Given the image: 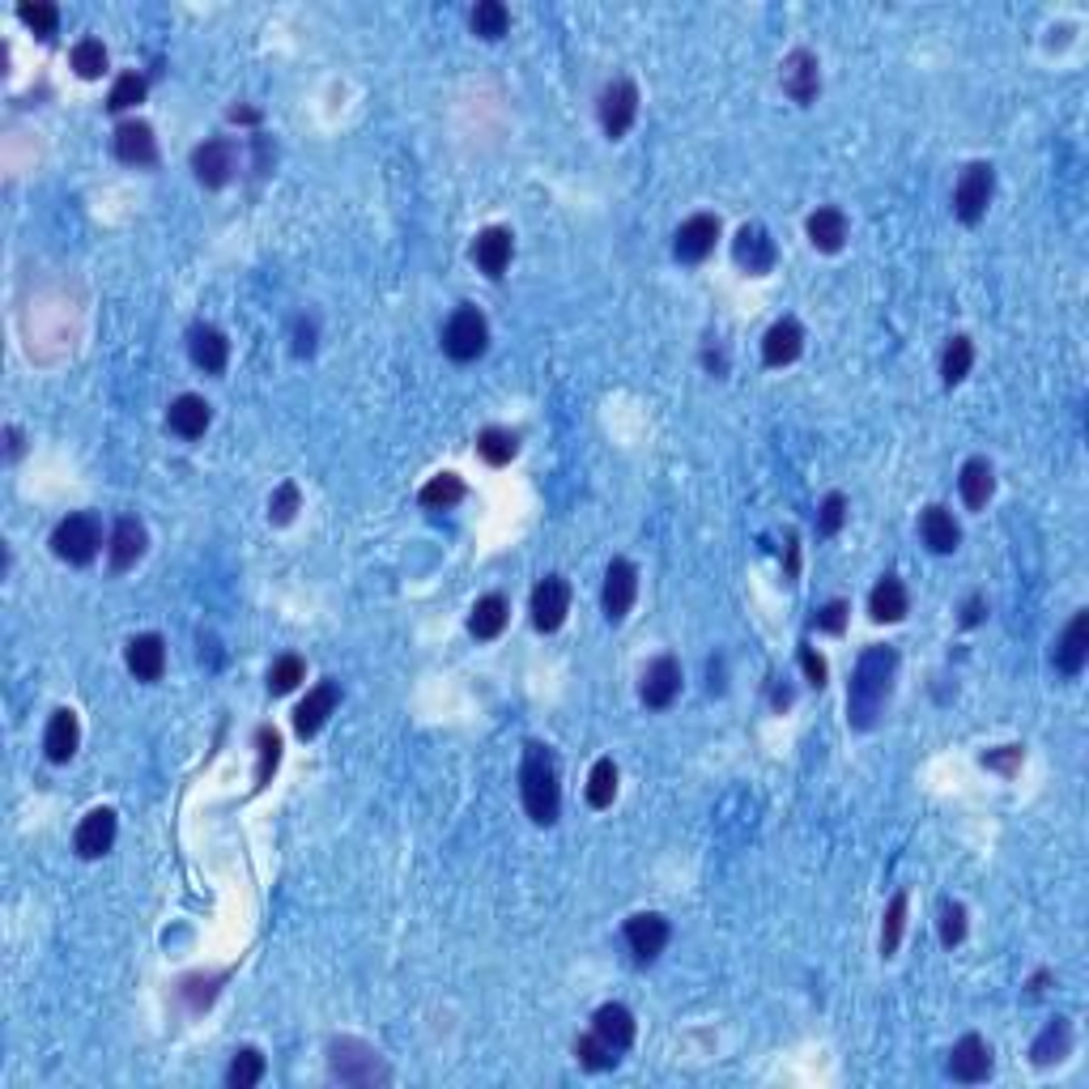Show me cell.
<instances>
[{
  "label": "cell",
  "mask_w": 1089,
  "mask_h": 1089,
  "mask_svg": "<svg viewBox=\"0 0 1089 1089\" xmlns=\"http://www.w3.org/2000/svg\"><path fill=\"white\" fill-rule=\"evenodd\" d=\"M256 749H260V762H256V788H264L268 779H273V770H277V762H282V737L264 724V728H256Z\"/></svg>",
  "instance_id": "43"
},
{
  "label": "cell",
  "mask_w": 1089,
  "mask_h": 1089,
  "mask_svg": "<svg viewBox=\"0 0 1089 1089\" xmlns=\"http://www.w3.org/2000/svg\"><path fill=\"white\" fill-rule=\"evenodd\" d=\"M898 669V651L894 647H868L856 664L851 676V690H847V711H851V724L856 728H872L877 715L890 703V685H894Z\"/></svg>",
  "instance_id": "1"
},
{
  "label": "cell",
  "mask_w": 1089,
  "mask_h": 1089,
  "mask_svg": "<svg viewBox=\"0 0 1089 1089\" xmlns=\"http://www.w3.org/2000/svg\"><path fill=\"white\" fill-rule=\"evenodd\" d=\"M949 1077L961 1081V1086H979L992 1077V1047L979 1038V1034H966L954 1043L949 1052Z\"/></svg>",
  "instance_id": "10"
},
{
  "label": "cell",
  "mask_w": 1089,
  "mask_h": 1089,
  "mask_svg": "<svg viewBox=\"0 0 1089 1089\" xmlns=\"http://www.w3.org/2000/svg\"><path fill=\"white\" fill-rule=\"evenodd\" d=\"M961 941H966V906L961 902H945L941 906V945L954 949Z\"/></svg>",
  "instance_id": "49"
},
{
  "label": "cell",
  "mask_w": 1089,
  "mask_h": 1089,
  "mask_svg": "<svg viewBox=\"0 0 1089 1089\" xmlns=\"http://www.w3.org/2000/svg\"><path fill=\"white\" fill-rule=\"evenodd\" d=\"M421 507H430V512H448V507H455L460 498H464V481L455 477V473H439L435 481H426L421 485Z\"/></svg>",
  "instance_id": "36"
},
{
  "label": "cell",
  "mask_w": 1089,
  "mask_h": 1089,
  "mask_svg": "<svg viewBox=\"0 0 1089 1089\" xmlns=\"http://www.w3.org/2000/svg\"><path fill=\"white\" fill-rule=\"evenodd\" d=\"M1068 1047H1072V1030H1068V1022L1064 1018H1056V1022L1047 1025L1038 1038H1034V1047H1030V1056H1034V1064L1038 1068H1047V1064H1056V1059H1064L1068 1056Z\"/></svg>",
  "instance_id": "34"
},
{
  "label": "cell",
  "mask_w": 1089,
  "mask_h": 1089,
  "mask_svg": "<svg viewBox=\"0 0 1089 1089\" xmlns=\"http://www.w3.org/2000/svg\"><path fill=\"white\" fill-rule=\"evenodd\" d=\"M512 252H515V234L507 226H490V230H481L477 243H473V260H477V268L485 277H503L507 273V264H512Z\"/></svg>",
  "instance_id": "19"
},
{
  "label": "cell",
  "mask_w": 1089,
  "mask_h": 1089,
  "mask_svg": "<svg viewBox=\"0 0 1089 1089\" xmlns=\"http://www.w3.org/2000/svg\"><path fill=\"white\" fill-rule=\"evenodd\" d=\"M124 660H129L136 681H158L166 673V642L158 635H136L129 642V651H124Z\"/></svg>",
  "instance_id": "24"
},
{
  "label": "cell",
  "mask_w": 1089,
  "mask_h": 1089,
  "mask_svg": "<svg viewBox=\"0 0 1089 1089\" xmlns=\"http://www.w3.org/2000/svg\"><path fill=\"white\" fill-rule=\"evenodd\" d=\"M116 154L124 162H154L158 158V141H154V129L145 120H124L116 129Z\"/></svg>",
  "instance_id": "29"
},
{
  "label": "cell",
  "mask_w": 1089,
  "mask_h": 1089,
  "mask_svg": "<svg viewBox=\"0 0 1089 1089\" xmlns=\"http://www.w3.org/2000/svg\"><path fill=\"white\" fill-rule=\"evenodd\" d=\"M774 260H779V252H774V239L767 234V226H740V234H737L740 268H749L754 277H762V273L774 268Z\"/></svg>",
  "instance_id": "21"
},
{
  "label": "cell",
  "mask_w": 1089,
  "mask_h": 1089,
  "mask_svg": "<svg viewBox=\"0 0 1089 1089\" xmlns=\"http://www.w3.org/2000/svg\"><path fill=\"white\" fill-rule=\"evenodd\" d=\"M958 490H961V503L970 507V512H983L988 507V498H992V490H996V473H992V464L988 460H966L961 464V477H958Z\"/></svg>",
  "instance_id": "27"
},
{
  "label": "cell",
  "mask_w": 1089,
  "mask_h": 1089,
  "mask_svg": "<svg viewBox=\"0 0 1089 1089\" xmlns=\"http://www.w3.org/2000/svg\"><path fill=\"white\" fill-rule=\"evenodd\" d=\"M635 596H639V571H635V562L613 558L609 571H605V617L622 622L626 613L635 609Z\"/></svg>",
  "instance_id": "11"
},
{
  "label": "cell",
  "mask_w": 1089,
  "mask_h": 1089,
  "mask_svg": "<svg viewBox=\"0 0 1089 1089\" xmlns=\"http://www.w3.org/2000/svg\"><path fill=\"white\" fill-rule=\"evenodd\" d=\"M902 928H906V894L890 898V911H886V928H881V954L894 958L898 945H902Z\"/></svg>",
  "instance_id": "44"
},
{
  "label": "cell",
  "mask_w": 1089,
  "mask_h": 1089,
  "mask_svg": "<svg viewBox=\"0 0 1089 1089\" xmlns=\"http://www.w3.org/2000/svg\"><path fill=\"white\" fill-rule=\"evenodd\" d=\"M1052 660H1056V669L1064 676H1077L1086 669V660H1089V613L1086 609L1072 613V622H1068V630L1059 635Z\"/></svg>",
  "instance_id": "15"
},
{
  "label": "cell",
  "mask_w": 1089,
  "mask_h": 1089,
  "mask_svg": "<svg viewBox=\"0 0 1089 1089\" xmlns=\"http://www.w3.org/2000/svg\"><path fill=\"white\" fill-rule=\"evenodd\" d=\"M843 626H847V605H843V601H831L826 609L817 613V630H826V635H843Z\"/></svg>",
  "instance_id": "52"
},
{
  "label": "cell",
  "mask_w": 1089,
  "mask_h": 1089,
  "mask_svg": "<svg viewBox=\"0 0 1089 1089\" xmlns=\"http://www.w3.org/2000/svg\"><path fill=\"white\" fill-rule=\"evenodd\" d=\"M188 353H193V362L205 375H222L226 362H230V341H226L222 328L196 323L193 332H188Z\"/></svg>",
  "instance_id": "17"
},
{
  "label": "cell",
  "mask_w": 1089,
  "mask_h": 1089,
  "mask_svg": "<svg viewBox=\"0 0 1089 1089\" xmlns=\"http://www.w3.org/2000/svg\"><path fill=\"white\" fill-rule=\"evenodd\" d=\"M970 362H975V345H970V337H954L945 353H941V380L954 387L961 384L966 375H970Z\"/></svg>",
  "instance_id": "37"
},
{
  "label": "cell",
  "mask_w": 1089,
  "mask_h": 1089,
  "mask_svg": "<svg viewBox=\"0 0 1089 1089\" xmlns=\"http://www.w3.org/2000/svg\"><path fill=\"white\" fill-rule=\"evenodd\" d=\"M571 613V583L562 575H544L537 587H532V626L553 635Z\"/></svg>",
  "instance_id": "8"
},
{
  "label": "cell",
  "mask_w": 1089,
  "mask_h": 1089,
  "mask_svg": "<svg viewBox=\"0 0 1089 1089\" xmlns=\"http://www.w3.org/2000/svg\"><path fill=\"white\" fill-rule=\"evenodd\" d=\"M809 239H813L817 252H838L847 243V218H843V209H834V205L817 209L809 218Z\"/></svg>",
  "instance_id": "33"
},
{
  "label": "cell",
  "mask_w": 1089,
  "mask_h": 1089,
  "mask_svg": "<svg viewBox=\"0 0 1089 1089\" xmlns=\"http://www.w3.org/2000/svg\"><path fill=\"white\" fill-rule=\"evenodd\" d=\"M77 745H81V724H77V711H52V719H47V733H43V749H47V758L52 762H68L73 754H77Z\"/></svg>",
  "instance_id": "23"
},
{
  "label": "cell",
  "mask_w": 1089,
  "mask_h": 1089,
  "mask_svg": "<svg viewBox=\"0 0 1089 1089\" xmlns=\"http://www.w3.org/2000/svg\"><path fill=\"white\" fill-rule=\"evenodd\" d=\"M979 617H983V601H970V605H966V617H961V622H966V626H975Z\"/></svg>",
  "instance_id": "55"
},
{
  "label": "cell",
  "mask_w": 1089,
  "mask_h": 1089,
  "mask_svg": "<svg viewBox=\"0 0 1089 1089\" xmlns=\"http://www.w3.org/2000/svg\"><path fill=\"white\" fill-rule=\"evenodd\" d=\"M613 796H617V767H613V758H601L592 774H587V804L592 809H609Z\"/></svg>",
  "instance_id": "39"
},
{
  "label": "cell",
  "mask_w": 1089,
  "mask_h": 1089,
  "mask_svg": "<svg viewBox=\"0 0 1089 1089\" xmlns=\"http://www.w3.org/2000/svg\"><path fill=\"white\" fill-rule=\"evenodd\" d=\"M920 532H924V544H928L932 553H954L961 541L954 515H949V507H941V503L920 515Z\"/></svg>",
  "instance_id": "30"
},
{
  "label": "cell",
  "mask_w": 1089,
  "mask_h": 1089,
  "mask_svg": "<svg viewBox=\"0 0 1089 1089\" xmlns=\"http://www.w3.org/2000/svg\"><path fill=\"white\" fill-rule=\"evenodd\" d=\"M801 664H804V673H809V681L822 690V685H826V660H822L813 647H801Z\"/></svg>",
  "instance_id": "53"
},
{
  "label": "cell",
  "mask_w": 1089,
  "mask_h": 1089,
  "mask_svg": "<svg viewBox=\"0 0 1089 1089\" xmlns=\"http://www.w3.org/2000/svg\"><path fill=\"white\" fill-rule=\"evenodd\" d=\"M906 609H911V601H906V587H902V579L898 575H886L877 587H872V596H868L872 622H902Z\"/></svg>",
  "instance_id": "31"
},
{
  "label": "cell",
  "mask_w": 1089,
  "mask_h": 1089,
  "mask_svg": "<svg viewBox=\"0 0 1089 1089\" xmlns=\"http://www.w3.org/2000/svg\"><path fill=\"white\" fill-rule=\"evenodd\" d=\"M639 694H642V703L651 706V711L673 706V698L681 694V664H676L673 656H660V660H651V664H647Z\"/></svg>",
  "instance_id": "14"
},
{
  "label": "cell",
  "mask_w": 1089,
  "mask_h": 1089,
  "mask_svg": "<svg viewBox=\"0 0 1089 1089\" xmlns=\"http://www.w3.org/2000/svg\"><path fill=\"white\" fill-rule=\"evenodd\" d=\"M715 239H719V218L694 213V218H685V222L676 226L673 256L681 260V264H703V260L715 252Z\"/></svg>",
  "instance_id": "9"
},
{
  "label": "cell",
  "mask_w": 1089,
  "mask_h": 1089,
  "mask_svg": "<svg viewBox=\"0 0 1089 1089\" xmlns=\"http://www.w3.org/2000/svg\"><path fill=\"white\" fill-rule=\"evenodd\" d=\"M843 519H847V498L843 494H826V503H822V519H817V528L834 537L838 528H843Z\"/></svg>",
  "instance_id": "50"
},
{
  "label": "cell",
  "mask_w": 1089,
  "mask_h": 1089,
  "mask_svg": "<svg viewBox=\"0 0 1089 1089\" xmlns=\"http://www.w3.org/2000/svg\"><path fill=\"white\" fill-rule=\"evenodd\" d=\"M575 1059L583 1064V1068H592V1072H605V1068H613L617 1064V1052H613L609 1043L592 1030V1034H583V1038H575Z\"/></svg>",
  "instance_id": "41"
},
{
  "label": "cell",
  "mask_w": 1089,
  "mask_h": 1089,
  "mask_svg": "<svg viewBox=\"0 0 1089 1089\" xmlns=\"http://www.w3.org/2000/svg\"><path fill=\"white\" fill-rule=\"evenodd\" d=\"M519 792H524V809L537 826H553L558 809H562V792H558V762L549 754V745L528 740L524 745V767H519Z\"/></svg>",
  "instance_id": "2"
},
{
  "label": "cell",
  "mask_w": 1089,
  "mask_h": 1089,
  "mask_svg": "<svg viewBox=\"0 0 1089 1089\" xmlns=\"http://www.w3.org/2000/svg\"><path fill=\"white\" fill-rule=\"evenodd\" d=\"M341 703V690H337V681H320L302 703L294 711V728H298V737H316L323 724H328V715L337 711Z\"/></svg>",
  "instance_id": "18"
},
{
  "label": "cell",
  "mask_w": 1089,
  "mask_h": 1089,
  "mask_svg": "<svg viewBox=\"0 0 1089 1089\" xmlns=\"http://www.w3.org/2000/svg\"><path fill=\"white\" fill-rule=\"evenodd\" d=\"M592 1030L609 1043L613 1052H626L635 1043V1013L626 1004H601L596 1018H592Z\"/></svg>",
  "instance_id": "26"
},
{
  "label": "cell",
  "mask_w": 1089,
  "mask_h": 1089,
  "mask_svg": "<svg viewBox=\"0 0 1089 1089\" xmlns=\"http://www.w3.org/2000/svg\"><path fill=\"white\" fill-rule=\"evenodd\" d=\"M316 350V328L311 323H298V341H294V353H311Z\"/></svg>",
  "instance_id": "54"
},
{
  "label": "cell",
  "mask_w": 1089,
  "mask_h": 1089,
  "mask_svg": "<svg viewBox=\"0 0 1089 1089\" xmlns=\"http://www.w3.org/2000/svg\"><path fill=\"white\" fill-rule=\"evenodd\" d=\"M626 945L639 961H656L669 945V920L656 915V911H642L626 920Z\"/></svg>",
  "instance_id": "12"
},
{
  "label": "cell",
  "mask_w": 1089,
  "mask_h": 1089,
  "mask_svg": "<svg viewBox=\"0 0 1089 1089\" xmlns=\"http://www.w3.org/2000/svg\"><path fill=\"white\" fill-rule=\"evenodd\" d=\"M18 18H22L34 34H43V38H47V34H56V26H61L56 4H47V0H34V4L31 0H22V4H18Z\"/></svg>",
  "instance_id": "45"
},
{
  "label": "cell",
  "mask_w": 1089,
  "mask_h": 1089,
  "mask_svg": "<svg viewBox=\"0 0 1089 1089\" xmlns=\"http://www.w3.org/2000/svg\"><path fill=\"white\" fill-rule=\"evenodd\" d=\"M328 1068L341 1086H375V1081H387V1068L375 1047L358 1043V1038H337L328 1047Z\"/></svg>",
  "instance_id": "3"
},
{
  "label": "cell",
  "mask_w": 1089,
  "mask_h": 1089,
  "mask_svg": "<svg viewBox=\"0 0 1089 1089\" xmlns=\"http://www.w3.org/2000/svg\"><path fill=\"white\" fill-rule=\"evenodd\" d=\"M983 767L1000 770V774H1013V770L1022 767V745H1004L1000 754H988V758H983Z\"/></svg>",
  "instance_id": "51"
},
{
  "label": "cell",
  "mask_w": 1089,
  "mask_h": 1089,
  "mask_svg": "<svg viewBox=\"0 0 1089 1089\" xmlns=\"http://www.w3.org/2000/svg\"><path fill=\"white\" fill-rule=\"evenodd\" d=\"M817 86H822V73H817V56L796 47L788 61H783V95L792 102H813L817 98Z\"/></svg>",
  "instance_id": "20"
},
{
  "label": "cell",
  "mask_w": 1089,
  "mask_h": 1089,
  "mask_svg": "<svg viewBox=\"0 0 1089 1089\" xmlns=\"http://www.w3.org/2000/svg\"><path fill=\"white\" fill-rule=\"evenodd\" d=\"M260 1077H264V1056H260L256 1047L234 1052L230 1068H226V1086L230 1089H252V1086H260Z\"/></svg>",
  "instance_id": "38"
},
{
  "label": "cell",
  "mask_w": 1089,
  "mask_h": 1089,
  "mask_svg": "<svg viewBox=\"0 0 1089 1089\" xmlns=\"http://www.w3.org/2000/svg\"><path fill=\"white\" fill-rule=\"evenodd\" d=\"M507 617H512V605L490 592V596H481L477 605H473L469 630H473V639H498L507 630Z\"/></svg>",
  "instance_id": "32"
},
{
  "label": "cell",
  "mask_w": 1089,
  "mask_h": 1089,
  "mask_svg": "<svg viewBox=\"0 0 1089 1089\" xmlns=\"http://www.w3.org/2000/svg\"><path fill=\"white\" fill-rule=\"evenodd\" d=\"M73 843H77V856H81V860L107 856V851L116 847V813H111V809H90V813L81 817Z\"/></svg>",
  "instance_id": "16"
},
{
  "label": "cell",
  "mask_w": 1089,
  "mask_h": 1089,
  "mask_svg": "<svg viewBox=\"0 0 1089 1089\" xmlns=\"http://www.w3.org/2000/svg\"><path fill=\"white\" fill-rule=\"evenodd\" d=\"M193 170L205 188H222L234 170V145L226 136H209L193 150Z\"/></svg>",
  "instance_id": "13"
},
{
  "label": "cell",
  "mask_w": 1089,
  "mask_h": 1089,
  "mask_svg": "<svg viewBox=\"0 0 1089 1089\" xmlns=\"http://www.w3.org/2000/svg\"><path fill=\"white\" fill-rule=\"evenodd\" d=\"M145 98V77L141 73H120L116 77V86H111V98H107V107L111 111H129Z\"/></svg>",
  "instance_id": "46"
},
{
  "label": "cell",
  "mask_w": 1089,
  "mask_h": 1089,
  "mask_svg": "<svg viewBox=\"0 0 1089 1089\" xmlns=\"http://www.w3.org/2000/svg\"><path fill=\"white\" fill-rule=\"evenodd\" d=\"M166 421H170V430H175L179 439H200V435L209 430V421H213V409H209V400H205V396L184 392V396L166 409Z\"/></svg>",
  "instance_id": "22"
},
{
  "label": "cell",
  "mask_w": 1089,
  "mask_h": 1089,
  "mask_svg": "<svg viewBox=\"0 0 1089 1089\" xmlns=\"http://www.w3.org/2000/svg\"><path fill=\"white\" fill-rule=\"evenodd\" d=\"M490 345V323L477 307H460L448 323H443V350L455 362H477Z\"/></svg>",
  "instance_id": "5"
},
{
  "label": "cell",
  "mask_w": 1089,
  "mask_h": 1089,
  "mask_svg": "<svg viewBox=\"0 0 1089 1089\" xmlns=\"http://www.w3.org/2000/svg\"><path fill=\"white\" fill-rule=\"evenodd\" d=\"M639 116V86L630 77H617L601 90V129L609 132L613 141H622L630 124Z\"/></svg>",
  "instance_id": "7"
},
{
  "label": "cell",
  "mask_w": 1089,
  "mask_h": 1089,
  "mask_svg": "<svg viewBox=\"0 0 1089 1089\" xmlns=\"http://www.w3.org/2000/svg\"><path fill=\"white\" fill-rule=\"evenodd\" d=\"M302 507V494H298V485L294 481H282L277 490H273V498H268V519L273 524H289L294 515Z\"/></svg>",
  "instance_id": "47"
},
{
  "label": "cell",
  "mask_w": 1089,
  "mask_h": 1089,
  "mask_svg": "<svg viewBox=\"0 0 1089 1089\" xmlns=\"http://www.w3.org/2000/svg\"><path fill=\"white\" fill-rule=\"evenodd\" d=\"M145 524L141 519H132V515H124L120 524H116V532H111V566L116 571H129V566H136V558L145 553Z\"/></svg>",
  "instance_id": "28"
},
{
  "label": "cell",
  "mask_w": 1089,
  "mask_h": 1089,
  "mask_svg": "<svg viewBox=\"0 0 1089 1089\" xmlns=\"http://www.w3.org/2000/svg\"><path fill=\"white\" fill-rule=\"evenodd\" d=\"M73 68H77V77H86V81L102 77V68H107V47H102L98 38L73 43Z\"/></svg>",
  "instance_id": "42"
},
{
  "label": "cell",
  "mask_w": 1089,
  "mask_h": 1089,
  "mask_svg": "<svg viewBox=\"0 0 1089 1089\" xmlns=\"http://www.w3.org/2000/svg\"><path fill=\"white\" fill-rule=\"evenodd\" d=\"M515 451H519V439H515L512 430H503V426H485L477 435V455L485 464H494V469L512 464Z\"/></svg>",
  "instance_id": "35"
},
{
  "label": "cell",
  "mask_w": 1089,
  "mask_h": 1089,
  "mask_svg": "<svg viewBox=\"0 0 1089 1089\" xmlns=\"http://www.w3.org/2000/svg\"><path fill=\"white\" fill-rule=\"evenodd\" d=\"M804 350V332L796 320H779L770 323L767 341H762V362L767 366H788V362H796Z\"/></svg>",
  "instance_id": "25"
},
{
  "label": "cell",
  "mask_w": 1089,
  "mask_h": 1089,
  "mask_svg": "<svg viewBox=\"0 0 1089 1089\" xmlns=\"http://www.w3.org/2000/svg\"><path fill=\"white\" fill-rule=\"evenodd\" d=\"M52 549H56L61 562H73V566L95 562V553L102 549V528H98V519L90 512L65 515V519L56 524V532H52Z\"/></svg>",
  "instance_id": "4"
},
{
  "label": "cell",
  "mask_w": 1089,
  "mask_h": 1089,
  "mask_svg": "<svg viewBox=\"0 0 1089 1089\" xmlns=\"http://www.w3.org/2000/svg\"><path fill=\"white\" fill-rule=\"evenodd\" d=\"M512 26V13H507V4L503 0H477V9H473V31L481 38H503Z\"/></svg>",
  "instance_id": "40"
},
{
  "label": "cell",
  "mask_w": 1089,
  "mask_h": 1089,
  "mask_svg": "<svg viewBox=\"0 0 1089 1089\" xmlns=\"http://www.w3.org/2000/svg\"><path fill=\"white\" fill-rule=\"evenodd\" d=\"M302 676H307L302 660H298V656H282V660H273V669H268V690H273V694H289Z\"/></svg>",
  "instance_id": "48"
},
{
  "label": "cell",
  "mask_w": 1089,
  "mask_h": 1089,
  "mask_svg": "<svg viewBox=\"0 0 1089 1089\" xmlns=\"http://www.w3.org/2000/svg\"><path fill=\"white\" fill-rule=\"evenodd\" d=\"M992 193H996V170L992 162H970L966 170H961L958 188H954V213H958L966 226H975L983 213H988V205H992Z\"/></svg>",
  "instance_id": "6"
}]
</instances>
